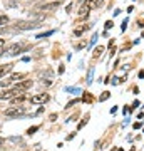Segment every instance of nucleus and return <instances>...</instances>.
<instances>
[{
  "mask_svg": "<svg viewBox=\"0 0 144 151\" xmlns=\"http://www.w3.org/2000/svg\"><path fill=\"white\" fill-rule=\"evenodd\" d=\"M12 69H14V64H4V65H0V77H4L5 74H9Z\"/></svg>",
  "mask_w": 144,
  "mask_h": 151,
  "instance_id": "nucleus-8",
  "label": "nucleus"
},
{
  "mask_svg": "<svg viewBox=\"0 0 144 151\" xmlns=\"http://www.w3.org/2000/svg\"><path fill=\"white\" fill-rule=\"evenodd\" d=\"M47 101H49V94H45V92L30 97V103L32 104H42V103H47Z\"/></svg>",
  "mask_w": 144,
  "mask_h": 151,
  "instance_id": "nucleus-4",
  "label": "nucleus"
},
{
  "mask_svg": "<svg viewBox=\"0 0 144 151\" xmlns=\"http://www.w3.org/2000/svg\"><path fill=\"white\" fill-rule=\"evenodd\" d=\"M112 25H114V22H112V20H107L104 27H106V30H109V29H112Z\"/></svg>",
  "mask_w": 144,
  "mask_h": 151,
  "instance_id": "nucleus-17",
  "label": "nucleus"
},
{
  "mask_svg": "<svg viewBox=\"0 0 144 151\" xmlns=\"http://www.w3.org/2000/svg\"><path fill=\"white\" fill-rule=\"evenodd\" d=\"M4 45H5V39H0V49L4 47Z\"/></svg>",
  "mask_w": 144,
  "mask_h": 151,
  "instance_id": "nucleus-24",
  "label": "nucleus"
},
{
  "mask_svg": "<svg viewBox=\"0 0 144 151\" xmlns=\"http://www.w3.org/2000/svg\"><path fill=\"white\" fill-rule=\"evenodd\" d=\"M109 96H111V92H102L101 94V97H99V101H106V99H109Z\"/></svg>",
  "mask_w": 144,
  "mask_h": 151,
  "instance_id": "nucleus-14",
  "label": "nucleus"
},
{
  "mask_svg": "<svg viewBox=\"0 0 144 151\" xmlns=\"http://www.w3.org/2000/svg\"><path fill=\"white\" fill-rule=\"evenodd\" d=\"M60 4L62 2H50V4H39L37 5V10H45V12H49V10H55V9H59L60 7Z\"/></svg>",
  "mask_w": 144,
  "mask_h": 151,
  "instance_id": "nucleus-1",
  "label": "nucleus"
},
{
  "mask_svg": "<svg viewBox=\"0 0 144 151\" xmlns=\"http://www.w3.org/2000/svg\"><path fill=\"white\" fill-rule=\"evenodd\" d=\"M15 94H19V92L14 91V89H12V91H5V92L0 94V99H10V97H14Z\"/></svg>",
  "mask_w": 144,
  "mask_h": 151,
  "instance_id": "nucleus-9",
  "label": "nucleus"
},
{
  "mask_svg": "<svg viewBox=\"0 0 144 151\" xmlns=\"http://www.w3.org/2000/svg\"><path fill=\"white\" fill-rule=\"evenodd\" d=\"M97 37H99V35H97V34H94V37L91 39V44H94V42H96V40H97Z\"/></svg>",
  "mask_w": 144,
  "mask_h": 151,
  "instance_id": "nucleus-23",
  "label": "nucleus"
},
{
  "mask_svg": "<svg viewBox=\"0 0 144 151\" xmlns=\"http://www.w3.org/2000/svg\"><path fill=\"white\" fill-rule=\"evenodd\" d=\"M82 101H84V103H91V101H92V96H91V94H84Z\"/></svg>",
  "mask_w": 144,
  "mask_h": 151,
  "instance_id": "nucleus-15",
  "label": "nucleus"
},
{
  "mask_svg": "<svg viewBox=\"0 0 144 151\" xmlns=\"http://www.w3.org/2000/svg\"><path fill=\"white\" fill-rule=\"evenodd\" d=\"M92 74H94V67H91V69H89V74H87V84H91L92 82Z\"/></svg>",
  "mask_w": 144,
  "mask_h": 151,
  "instance_id": "nucleus-12",
  "label": "nucleus"
},
{
  "mask_svg": "<svg viewBox=\"0 0 144 151\" xmlns=\"http://www.w3.org/2000/svg\"><path fill=\"white\" fill-rule=\"evenodd\" d=\"M102 52H104V47H102V45H99V47H96V50H94V57H99V55L102 54Z\"/></svg>",
  "mask_w": 144,
  "mask_h": 151,
  "instance_id": "nucleus-10",
  "label": "nucleus"
},
{
  "mask_svg": "<svg viewBox=\"0 0 144 151\" xmlns=\"http://www.w3.org/2000/svg\"><path fill=\"white\" fill-rule=\"evenodd\" d=\"M32 86V81H24V82H19L15 87H14V91L17 92H22V91H25V89H29V87Z\"/></svg>",
  "mask_w": 144,
  "mask_h": 151,
  "instance_id": "nucleus-6",
  "label": "nucleus"
},
{
  "mask_svg": "<svg viewBox=\"0 0 144 151\" xmlns=\"http://www.w3.org/2000/svg\"><path fill=\"white\" fill-rule=\"evenodd\" d=\"M54 34V30H50V32H44V34H39L35 39H45V37H49V35H52Z\"/></svg>",
  "mask_w": 144,
  "mask_h": 151,
  "instance_id": "nucleus-13",
  "label": "nucleus"
},
{
  "mask_svg": "<svg viewBox=\"0 0 144 151\" xmlns=\"http://www.w3.org/2000/svg\"><path fill=\"white\" fill-rule=\"evenodd\" d=\"M87 29H89V27H87V25H82V27L75 29V30H74V34H75V35H80V34L84 32V30H87Z\"/></svg>",
  "mask_w": 144,
  "mask_h": 151,
  "instance_id": "nucleus-11",
  "label": "nucleus"
},
{
  "mask_svg": "<svg viewBox=\"0 0 144 151\" xmlns=\"http://www.w3.org/2000/svg\"><path fill=\"white\" fill-rule=\"evenodd\" d=\"M35 27H39L35 22H17V29H20V30H29V29H35Z\"/></svg>",
  "mask_w": 144,
  "mask_h": 151,
  "instance_id": "nucleus-5",
  "label": "nucleus"
},
{
  "mask_svg": "<svg viewBox=\"0 0 144 151\" xmlns=\"http://www.w3.org/2000/svg\"><path fill=\"white\" fill-rule=\"evenodd\" d=\"M143 37H144V32H143Z\"/></svg>",
  "mask_w": 144,
  "mask_h": 151,
  "instance_id": "nucleus-27",
  "label": "nucleus"
},
{
  "mask_svg": "<svg viewBox=\"0 0 144 151\" xmlns=\"http://www.w3.org/2000/svg\"><path fill=\"white\" fill-rule=\"evenodd\" d=\"M134 129H138V128H141V123H134V126H133Z\"/></svg>",
  "mask_w": 144,
  "mask_h": 151,
  "instance_id": "nucleus-25",
  "label": "nucleus"
},
{
  "mask_svg": "<svg viewBox=\"0 0 144 151\" xmlns=\"http://www.w3.org/2000/svg\"><path fill=\"white\" fill-rule=\"evenodd\" d=\"M7 22H9V17H7V15L0 17V25H2V24H7Z\"/></svg>",
  "mask_w": 144,
  "mask_h": 151,
  "instance_id": "nucleus-18",
  "label": "nucleus"
},
{
  "mask_svg": "<svg viewBox=\"0 0 144 151\" xmlns=\"http://www.w3.org/2000/svg\"><path fill=\"white\" fill-rule=\"evenodd\" d=\"M22 50V45L20 44H12L10 47H7L2 54H7V55H17L19 52Z\"/></svg>",
  "mask_w": 144,
  "mask_h": 151,
  "instance_id": "nucleus-3",
  "label": "nucleus"
},
{
  "mask_svg": "<svg viewBox=\"0 0 144 151\" xmlns=\"http://www.w3.org/2000/svg\"><path fill=\"white\" fill-rule=\"evenodd\" d=\"M91 9H92V0H85V5L80 7V10H79V14H77V17H79V19L87 17V15H89V12H91Z\"/></svg>",
  "mask_w": 144,
  "mask_h": 151,
  "instance_id": "nucleus-2",
  "label": "nucleus"
},
{
  "mask_svg": "<svg viewBox=\"0 0 144 151\" xmlns=\"http://www.w3.org/2000/svg\"><path fill=\"white\" fill-rule=\"evenodd\" d=\"M4 143H5V139H4V138H0V146L4 145Z\"/></svg>",
  "mask_w": 144,
  "mask_h": 151,
  "instance_id": "nucleus-26",
  "label": "nucleus"
},
{
  "mask_svg": "<svg viewBox=\"0 0 144 151\" xmlns=\"http://www.w3.org/2000/svg\"><path fill=\"white\" fill-rule=\"evenodd\" d=\"M22 111L24 109L22 108H9V109H5V116H9V118H12V116H19V114H22Z\"/></svg>",
  "mask_w": 144,
  "mask_h": 151,
  "instance_id": "nucleus-7",
  "label": "nucleus"
},
{
  "mask_svg": "<svg viewBox=\"0 0 144 151\" xmlns=\"http://www.w3.org/2000/svg\"><path fill=\"white\" fill-rule=\"evenodd\" d=\"M96 5L97 7H102V5H104V0H96Z\"/></svg>",
  "mask_w": 144,
  "mask_h": 151,
  "instance_id": "nucleus-22",
  "label": "nucleus"
},
{
  "mask_svg": "<svg viewBox=\"0 0 144 151\" xmlns=\"http://www.w3.org/2000/svg\"><path fill=\"white\" fill-rule=\"evenodd\" d=\"M22 77H24L22 74H14V76L10 77V81H17V79H22Z\"/></svg>",
  "mask_w": 144,
  "mask_h": 151,
  "instance_id": "nucleus-19",
  "label": "nucleus"
},
{
  "mask_svg": "<svg viewBox=\"0 0 144 151\" xmlns=\"http://www.w3.org/2000/svg\"><path fill=\"white\" fill-rule=\"evenodd\" d=\"M37 129H39V126H32V128H29V129H27V134H34Z\"/></svg>",
  "mask_w": 144,
  "mask_h": 151,
  "instance_id": "nucleus-16",
  "label": "nucleus"
},
{
  "mask_svg": "<svg viewBox=\"0 0 144 151\" xmlns=\"http://www.w3.org/2000/svg\"><path fill=\"white\" fill-rule=\"evenodd\" d=\"M22 101H24V96H19V97H15L12 103H14V104H19V103H22Z\"/></svg>",
  "mask_w": 144,
  "mask_h": 151,
  "instance_id": "nucleus-20",
  "label": "nucleus"
},
{
  "mask_svg": "<svg viewBox=\"0 0 144 151\" xmlns=\"http://www.w3.org/2000/svg\"><path fill=\"white\" fill-rule=\"evenodd\" d=\"M9 84H10V79H7V81H2V82H0V86H2V87L9 86Z\"/></svg>",
  "mask_w": 144,
  "mask_h": 151,
  "instance_id": "nucleus-21",
  "label": "nucleus"
}]
</instances>
